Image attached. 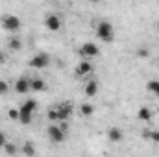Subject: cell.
<instances>
[{
    "instance_id": "cell-1",
    "label": "cell",
    "mask_w": 159,
    "mask_h": 157,
    "mask_svg": "<svg viewBox=\"0 0 159 157\" xmlns=\"http://www.w3.org/2000/svg\"><path fill=\"white\" fill-rule=\"evenodd\" d=\"M96 37L104 43H113L115 41V28L107 20H100L96 24Z\"/></svg>"
},
{
    "instance_id": "cell-2",
    "label": "cell",
    "mask_w": 159,
    "mask_h": 157,
    "mask_svg": "<svg viewBox=\"0 0 159 157\" xmlns=\"http://www.w3.org/2000/svg\"><path fill=\"white\" fill-rule=\"evenodd\" d=\"M0 26H2L6 32L15 34V32H20L22 20H20L17 15H2V17H0Z\"/></svg>"
},
{
    "instance_id": "cell-3",
    "label": "cell",
    "mask_w": 159,
    "mask_h": 157,
    "mask_svg": "<svg viewBox=\"0 0 159 157\" xmlns=\"http://www.w3.org/2000/svg\"><path fill=\"white\" fill-rule=\"evenodd\" d=\"M28 65H30L32 69H37V70H41V69H46V67L50 65V57H48L44 52H41V54H35V56L28 61Z\"/></svg>"
},
{
    "instance_id": "cell-4",
    "label": "cell",
    "mask_w": 159,
    "mask_h": 157,
    "mask_svg": "<svg viewBox=\"0 0 159 157\" xmlns=\"http://www.w3.org/2000/svg\"><path fill=\"white\" fill-rule=\"evenodd\" d=\"M100 54V48H98V44H94V43H83L81 46H80V56L81 57H85V59H89V57H96Z\"/></svg>"
},
{
    "instance_id": "cell-5",
    "label": "cell",
    "mask_w": 159,
    "mask_h": 157,
    "mask_svg": "<svg viewBox=\"0 0 159 157\" xmlns=\"http://www.w3.org/2000/svg\"><path fill=\"white\" fill-rule=\"evenodd\" d=\"M46 133H48V139L52 142H63L65 141V131L59 128V124H50Z\"/></svg>"
},
{
    "instance_id": "cell-6",
    "label": "cell",
    "mask_w": 159,
    "mask_h": 157,
    "mask_svg": "<svg viewBox=\"0 0 159 157\" xmlns=\"http://www.w3.org/2000/svg\"><path fill=\"white\" fill-rule=\"evenodd\" d=\"M61 19L57 17V15H54V13H48L46 17H44V26H46V30H50V32H57V30H61Z\"/></svg>"
},
{
    "instance_id": "cell-7",
    "label": "cell",
    "mask_w": 159,
    "mask_h": 157,
    "mask_svg": "<svg viewBox=\"0 0 159 157\" xmlns=\"http://www.w3.org/2000/svg\"><path fill=\"white\" fill-rule=\"evenodd\" d=\"M19 111H20V113H30V115H34V113L37 111V100H34V98L24 100V102L20 104Z\"/></svg>"
},
{
    "instance_id": "cell-8",
    "label": "cell",
    "mask_w": 159,
    "mask_h": 157,
    "mask_svg": "<svg viewBox=\"0 0 159 157\" xmlns=\"http://www.w3.org/2000/svg\"><path fill=\"white\" fill-rule=\"evenodd\" d=\"M72 104H61L59 107H57V120H69L70 115H72Z\"/></svg>"
},
{
    "instance_id": "cell-9",
    "label": "cell",
    "mask_w": 159,
    "mask_h": 157,
    "mask_svg": "<svg viewBox=\"0 0 159 157\" xmlns=\"http://www.w3.org/2000/svg\"><path fill=\"white\" fill-rule=\"evenodd\" d=\"M15 91L19 92V94H26L28 91H30V79L28 78H19L17 81H15Z\"/></svg>"
},
{
    "instance_id": "cell-10",
    "label": "cell",
    "mask_w": 159,
    "mask_h": 157,
    "mask_svg": "<svg viewBox=\"0 0 159 157\" xmlns=\"http://www.w3.org/2000/svg\"><path fill=\"white\" fill-rule=\"evenodd\" d=\"M83 92H85V96H89V98L96 96V92H98V81H96V79H91V81H87V83H85V89H83Z\"/></svg>"
},
{
    "instance_id": "cell-11",
    "label": "cell",
    "mask_w": 159,
    "mask_h": 157,
    "mask_svg": "<svg viewBox=\"0 0 159 157\" xmlns=\"http://www.w3.org/2000/svg\"><path fill=\"white\" fill-rule=\"evenodd\" d=\"M107 139H109V142H120L124 139V133L120 131V128H109L107 129Z\"/></svg>"
},
{
    "instance_id": "cell-12",
    "label": "cell",
    "mask_w": 159,
    "mask_h": 157,
    "mask_svg": "<svg viewBox=\"0 0 159 157\" xmlns=\"http://www.w3.org/2000/svg\"><path fill=\"white\" fill-rule=\"evenodd\" d=\"M89 72H93V65H91V61H80L78 67H76V74L78 76H85V74H89Z\"/></svg>"
},
{
    "instance_id": "cell-13",
    "label": "cell",
    "mask_w": 159,
    "mask_h": 157,
    "mask_svg": "<svg viewBox=\"0 0 159 157\" xmlns=\"http://www.w3.org/2000/svg\"><path fill=\"white\" fill-rule=\"evenodd\" d=\"M137 118L143 120V122H150V120L154 118V113H152L150 107H139V111H137Z\"/></svg>"
},
{
    "instance_id": "cell-14",
    "label": "cell",
    "mask_w": 159,
    "mask_h": 157,
    "mask_svg": "<svg viewBox=\"0 0 159 157\" xmlns=\"http://www.w3.org/2000/svg\"><path fill=\"white\" fill-rule=\"evenodd\" d=\"M44 89H46V85H44V81L41 78L30 79V91H34V92H43Z\"/></svg>"
},
{
    "instance_id": "cell-15",
    "label": "cell",
    "mask_w": 159,
    "mask_h": 157,
    "mask_svg": "<svg viewBox=\"0 0 159 157\" xmlns=\"http://www.w3.org/2000/svg\"><path fill=\"white\" fill-rule=\"evenodd\" d=\"M7 48H9V50H20V48H22V41H20V37H17V35L9 37V39H7Z\"/></svg>"
},
{
    "instance_id": "cell-16",
    "label": "cell",
    "mask_w": 159,
    "mask_h": 157,
    "mask_svg": "<svg viewBox=\"0 0 159 157\" xmlns=\"http://www.w3.org/2000/svg\"><path fill=\"white\" fill-rule=\"evenodd\" d=\"M80 115H81V117H91V115H94V105H93V104H81V105H80Z\"/></svg>"
},
{
    "instance_id": "cell-17",
    "label": "cell",
    "mask_w": 159,
    "mask_h": 157,
    "mask_svg": "<svg viewBox=\"0 0 159 157\" xmlns=\"http://www.w3.org/2000/svg\"><path fill=\"white\" fill-rule=\"evenodd\" d=\"M146 89H148L150 92H154L156 96H159V79H152V81H148V83H146Z\"/></svg>"
},
{
    "instance_id": "cell-18",
    "label": "cell",
    "mask_w": 159,
    "mask_h": 157,
    "mask_svg": "<svg viewBox=\"0 0 159 157\" xmlns=\"http://www.w3.org/2000/svg\"><path fill=\"white\" fill-rule=\"evenodd\" d=\"M32 118H34V115H30V113H20V111H19V122H20V124L26 126V124L32 122Z\"/></svg>"
},
{
    "instance_id": "cell-19",
    "label": "cell",
    "mask_w": 159,
    "mask_h": 157,
    "mask_svg": "<svg viewBox=\"0 0 159 157\" xmlns=\"http://www.w3.org/2000/svg\"><path fill=\"white\" fill-rule=\"evenodd\" d=\"M20 152H22V154H26V155H34V154H35V148H34L30 142H26V144L20 148Z\"/></svg>"
},
{
    "instance_id": "cell-20",
    "label": "cell",
    "mask_w": 159,
    "mask_h": 157,
    "mask_svg": "<svg viewBox=\"0 0 159 157\" xmlns=\"http://www.w3.org/2000/svg\"><path fill=\"white\" fill-rule=\"evenodd\" d=\"M144 137H146V139H150L152 142H157V144H159V131H156V129H154V131L144 133Z\"/></svg>"
},
{
    "instance_id": "cell-21",
    "label": "cell",
    "mask_w": 159,
    "mask_h": 157,
    "mask_svg": "<svg viewBox=\"0 0 159 157\" xmlns=\"http://www.w3.org/2000/svg\"><path fill=\"white\" fill-rule=\"evenodd\" d=\"M7 92H9V85H7V81L0 79V96H6Z\"/></svg>"
},
{
    "instance_id": "cell-22",
    "label": "cell",
    "mask_w": 159,
    "mask_h": 157,
    "mask_svg": "<svg viewBox=\"0 0 159 157\" xmlns=\"http://www.w3.org/2000/svg\"><path fill=\"white\" fill-rule=\"evenodd\" d=\"M7 117L11 118V120H19V109H15V107L7 109Z\"/></svg>"
},
{
    "instance_id": "cell-23",
    "label": "cell",
    "mask_w": 159,
    "mask_h": 157,
    "mask_svg": "<svg viewBox=\"0 0 159 157\" xmlns=\"http://www.w3.org/2000/svg\"><path fill=\"white\" fill-rule=\"evenodd\" d=\"M48 120H52V122L57 120V109H48Z\"/></svg>"
},
{
    "instance_id": "cell-24",
    "label": "cell",
    "mask_w": 159,
    "mask_h": 157,
    "mask_svg": "<svg viewBox=\"0 0 159 157\" xmlns=\"http://www.w3.org/2000/svg\"><path fill=\"white\" fill-rule=\"evenodd\" d=\"M4 150H6V154H15V152H17L15 146H11V144H7V142L4 144Z\"/></svg>"
},
{
    "instance_id": "cell-25",
    "label": "cell",
    "mask_w": 159,
    "mask_h": 157,
    "mask_svg": "<svg viewBox=\"0 0 159 157\" xmlns=\"http://www.w3.org/2000/svg\"><path fill=\"white\" fill-rule=\"evenodd\" d=\"M137 56H139V57H148V50H146V48H139V50H137Z\"/></svg>"
},
{
    "instance_id": "cell-26",
    "label": "cell",
    "mask_w": 159,
    "mask_h": 157,
    "mask_svg": "<svg viewBox=\"0 0 159 157\" xmlns=\"http://www.w3.org/2000/svg\"><path fill=\"white\" fill-rule=\"evenodd\" d=\"M6 142H7V141H6V135L0 131V148H4V144H6Z\"/></svg>"
},
{
    "instance_id": "cell-27",
    "label": "cell",
    "mask_w": 159,
    "mask_h": 157,
    "mask_svg": "<svg viewBox=\"0 0 159 157\" xmlns=\"http://www.w3.org/2000/svg\"><path fill=\"white\" fill-rule=\"evenodd\" d=\"M4 61H6V54H4V52H0V65H2Z\"/></svg>"
},
{
    "instance_id": "cell-28",
    "label": "cell",
    "mask_w": 159,
    "mask_h": 157,
    "mask_svg": "<svg viewBox=\"0 0 159 157\" xmlns=\"http://www.w3.org/2000/svg\"><path fill=\"white\" fill-rule=\"evenodd\" d=\"M156 26H157V30H159V20H157V24H156Z\"/></svg>"
},
{
    "instance_id": "cell-29",
    "label": "cell",
    "mask_w": 159,
    "mask_h": 157,
    "mask_svg": "<svg viewBox=\"0 0 159 157\" xmlns=\"http://www.w3.org/2000/svg\"><path fill=\"white\" fill-rule=\"evenodd\" d=\"M91 2H100V0H91Z\"/></svg>"
}]
</instances>
